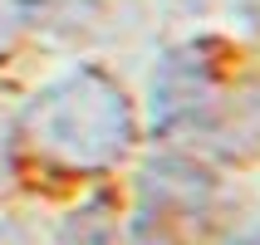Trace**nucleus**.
<instances>
[{
  "mask_svg": "<svg viewBox=\"0 0 260 245\" xmlns=\"http://www.w3.org/2000/svg\"><path fill=\"white\" fill-rule=\"evenodd\" d=\"M29 137L40 152L69 167H108L133 147V108L128 93L99 69H74L35 93L29 103Z\"/></svg>",
  "mask_w": 260,
  "mask_h": 245,
  "instance_id": "f257e3e1",
  "label": "nucleus"
},
{
  "mask_svg": "<svg viewBox=\"0 0 260 245\" xmlns=\"http://www.w3.org/2000/svg\"><path fill=\"white\" fill-rule=\"evenodd\" d=\"M216 118V64L206 49L187 44L162 59L152 79V123L157 132H197Z\"/></svg>",
  "mask_w": 260,
  "mask_h": 245,
  "instance_id": "f03ea898",
  "label": "nucleus"
},
{
  "mask_svg": "<svg viewBox=\"0 0 260 245\" xmlns=\"http://www.w3.org/2000/svg\"><path fill=\"white\" fill-rule=\"evenodd\" d=\"M231 245H260V235H246V240H231Z\"/></svg>",
  "mask_w": 260,
  "mask_h": 245,
  "instance_id": "7ed1b4c3",
  "label": "nucleus"
}]
</instances>
